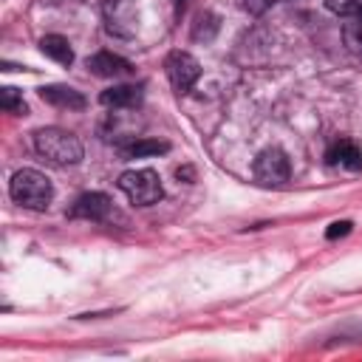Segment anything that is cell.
<instances>
[{
	"label": "cell",
	"instance_id": "6da1fadb",
	"mask_svg": "<svg viewBox=\"0 0 362 362\" xmlns=\"http://www.w3.org/2000/svg\"><path fill=\"white\" fill-rule=\"evenodd\" d=\"M34 150L54 167H68V164H79L85 150L82 141L62 127H42L34 133Z\"/></svg>",
	"mask_w": 362,
	"mask_h": 362
},
{
	"label": "cell",
	"instance_id": "7a4b0ae2",
	"mask_svg": "<svg viewBox=\"0 0 362 362\" xmlns=\"http://www.w3.org/2000/svg\"><path fill=\"white\" fill-rule=\"evenodd\" d=\"M8 195H11V201L20 204V206L42 212V209H48V204H51V198H54V187H51V181H48L45 173L25 167V170H17V173L11 175Z\"/></svg>",
	"mask_w": 362,
	"mask_h": 362
},
{
	"label": "cell",
	"instance_id": "3957f363",
	"mask_svg": "<svg viewBox=\"0 0 362 362\" xmlns=\"http://www.w3.org/2000/svg\"><path fill=\"white\" fill-rule=\"evenodd\" d=\"M119 189L130 198L136 206H153L164 198V187L156 170L141 167V170H127L119 175Z\"/></svg>",
	"mask_w": 362,
	"mask_h": 362
},
{
	"label": "cell",
	"instance_id": "277c9868",
	"mask_svg": "<svg viewBox=\"0 0 362 362\" xmlns=\"http://www.w3.org/2000/svg\"><path fill=\"white\" fill-rule=\"evenodd\" d=\"M291 175V164L288 156L280 147H266L257 153L255 158V178L266 187H283Z\"/></svg>",
	"mask_w": 362,
	"mask_h": 362
},
{
	"label": "cell",
	"instance_id": "5b68a950",
	"mask_svg": "<svg viewBox=\"0 0 362 362\" xmlns=\"http://www.w3.org/2000/svg\"><path fill=\"white\" fill-rule=\"evenodd\" d=\"M105 28L113 37L130 40L139 31V8L133 0H107L105 3Z\"/></svg>",
	"mask_w": 362,
	"mask_h": 362
},
{
	"label": "cell",
	"instance_id": "8992f818",
	"mask_svg": "<svg viewBox=\"0 0 362 362\" xmlns=\"http://www.w3.org/2000/svg\"><path fill=\"white\" fill-rule=\"evenodd\" d=\"M164 68H167V76H170V82H173V88H175L178 93H187V90L198 82V76H201L198 59H195L192 54H187V51H173V54H167Z\"/></svg>",
	"mask_w": 362,
	"mask_h": 362
},
{
	"label": "cell",
	"instance_id": "52a82bcc",
	"mask_svg": "<svg viewBox=\"0 0 362 362\" xmlns=\"http://www.w3.org/2000/svg\"><path fill=\"white\" fill-rule=\"evenodd\" d=\"M110 198L105 195V192H82L76 201H74V206H71V218H76V221H105L107 215H110Z\"/></svg>",
	"mask_w": 362,
	"mask_h": 362
},
{
	"label": "cell",
	"instance_id": "ba28073f",
	"mask_svg": "<svg viewBox=\"0 0 362 362\" xmlns=\"http://www.w3.org/2000/svg\"><path fill=\"white\" fill-rule=\"evenodd\" d=\"M88 71L93 76H102V79H119V76H130L133 74V65L124 57H119V54L99 51V54L88 57Z\"/></svg>",
	"mask_w": 362,
	"mask_h": 362
},
{
	"label": "cell",
	"instance_id": "9c48e42d",
	"mask_svg": "<svg viewBox=\"0 0 362 362\" xmlns=\"http://www.w3.org/2000/svg\"><path fill=\"white\" fill-rule=\"evenodd\" d=\"M40 99L54 107H65V110H82L88 105L85 96L68 85H45V88H40Z\"/></svg>",
	"mask_w": 362,
	"mask_h": 362
},
{
	"label": "cell",
	"instance_id": "30bf717a",
	"mask_svg": "<svg viewBox=\"0 0 362 362\" xmlns=\"http://www.w3.org/2000/svg\"><path fill=\"white\" fill-rule=\"evenodd\" d=\"M325 158H328V164H339L345 170H362V150L354 141H348V139L334 141L325 150Z\"/></svg>",
	"mask_w": 362,
	"mask_h": 362
},
{
	"label": "cell",
	"instance_id": "8fae6325",
	"mask_svg": "<svg viewBox=\"0 0 362 362\" xmlns=\"http://www.w3.org/2000/svg\"><path fill=\"white\" fill-rule=\"evenodd\" d=\"M99 102L105 107H136L141 102V88L139 85H113L99 93Z\"/></svg>",
	"mask_w": 362,
	"mask_h": 362
},
{
	"label": "cell",
	"instance_id": "7c38bea8",
	"mask_svg": "<svg viewBox=\"0 0 362 362\" xmlns=\"http://www.w3.org/2000/svg\"><path fill=\"white\" fill-rule=\"evenodd\" d=\"M40 51L45 57H51L54 62L59 65H71L74 62V51H71V42L62 37V34H48L40 40Z\"/></svg>",
	"mask_w": 362,
	"mask_h": 362
},
{
	"label": "cell",
	"instance_id": "4fadbf2b",
	"mask_svg": "<svg viewBox=\"0 0 362 362\" xmlns=\"http://www.w3.org/2000/svg\"><path fill=\"white\" fill-rule=\"evenodd\" d=\"M167 150H170L167 141H158V139H139V141L122 147L119 153H122V158H144V156H161V153H167Z\"/></svg>",
	"mask_w": 362,
	"mask_h": 362
},
{
	"label": "cell",
	"instance_id": "5bb4252c",
	"mask_svg": "<svg viewBox=\"0 0 362 362\" xmlns=\"http://www.w3.org/2000/svg\"><path fill=\"white\" fill-rule=\"evenodd\" d=\"M0 107H3L6 113H17V116H25V113H28L23 96H20L14 88H3V90H0Z\"/></svg>",
	"mask_w": 362,
	"mask_h": 362
},
{
	"label": "cell",
	"instance_id": "9a60e30c",
	"mask_svg": "<svg viewBox=\"0 0 362 362\" xmlns=\"http://www.w3.org/2000/svg\"><path fill=\"white\" fill-rule=\"evenodd\" d=\"M342 40L348 45V51L362 62V23H351L342 28Z\"/></svg>",
	"mask_w": 362,
	"mask_h": 362
},
{
	"label": "cell",
	"instance_id": "2e32d148",
	"mask_svg": "<svg viewBox=\"0 0 362 362\" xmlns=\"http://www.w3.org/2000/svg\"><path fill=\"white\" fill-rule=\"evenodd\" d=\"M328 11L339 14V17H356L362 11V0H322Z\"/></svg>",
	"mask_w": 362,
	"mask_h": 362
},
{
	"label": "cell",
	"instance_id": "e0dca14e",
	"mask_svg": "<svg viewBox=\"0 0 362 362\" xmlns=\"http://www.w3.org/2000/svg\"><path fill=\"white\" fill-rule=\"evenodd\" d=\"M215 31H218V17L215 14H201L198 23H195V28H192V37L195 40H212Z\"/></svg>",
	"mask_w": 362,
	"mask_h": 362
},
{
	"label": "cell",
	"instance_id": "ac0fdd59",
	"mask_svg": "<svg viewBox=\"0 0 362 362\" xmlns=\"http://www.w3.org/2000/svg\"><path fill=\"white\" fill-rule=\"evenodd\" d=\"M351 226H354L351 221H334V223H331V226L325 229V238H328V240H337V238H345V235L351 232Z\"/></svg>",
	"mask_w": 362,
	"mask_h": 362
},
{
	"label": "cell",
	"instance_id": "d6986e66",
	"mask_svg": "<svg viewBox=\"0 0 362 362\" xmlns=\"http://www.w3.org/2000/svg\"><path fill=\"white\" fill-rule=\"evenodd\" d=\"M272 3H277V0H243V8H246L249 14H263Z\"/></svg>",
	"mask_w": 362,
	"mask_h": 362
},
{
	"label": "cell",
	"instance_id": "ffe728a7",
	"mask_svg": "<svg viewBox=\"0 0 362 362\" xmlns=\"http://www.w3.org/2000/svg\"><path fill=\"white\" fill-rule=\"evenodd\" d=\"M184 3H187V0H175V8H184Z\"/></svg>",
	"mask_w": 362,
	"mask_h": 362
},
{
	"label": "cell",
	"instance_id": "44dd1931",
	"mask_svg": "<svg viewBox=\"0 0 362 362\" xmlns=\"http://www.w3.org/2000/svg\"><path fill=\"white\" fill-rule=\"evenodd\" d=\"M354 20H356V23H362V11H359V14H356V17H354Z\"/></svg>",
	"mask_w": 362,
	"mask_h": 362
}]
</instances>
